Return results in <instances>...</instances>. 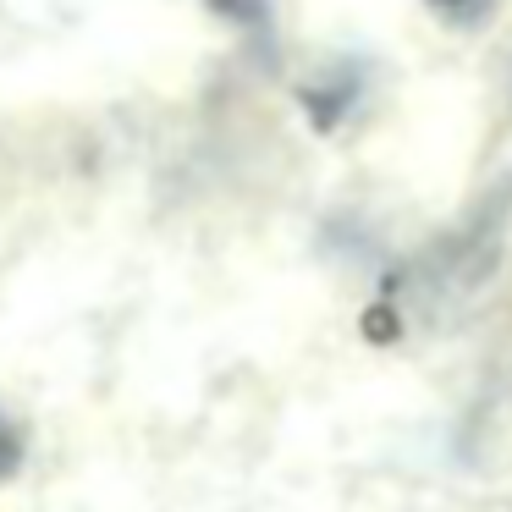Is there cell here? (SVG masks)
Wrapping results in <instances>:
<instances>
[{
	"instance_id": "obj_1",
	"label": "cell",
	"mask_w": 512,
	"mask_h": 512,
	"mask_svg": "<svg viewBox=\"0 0 512 512\" xmlns=\"http://www.w3.org/2000/svg\"><path fill=\"white\" fill-rule=\"evenodd\" d=\"M435 6H441V12H474L479 0H435Z\"/></svg>"
}]
</instances>
